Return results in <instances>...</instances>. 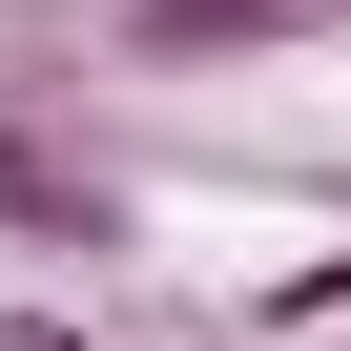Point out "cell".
<instances>
[{
	"mask_svg": "<svg viewBox=\"0 0 351 351\" xmlns=\"http://www.w3.org/2000/svg\"><path fill=\"white\" fill-rule=\"evenodd\" d=\"M0 228H21V248H104V228H124V186H104L83 145H42V124H0Z\"/></svg>",
	"mask_w": 351,
	"mask_h": 351,
	"instance_id": "obj_1",
	"label": "cell"
},
{
	"mask_svg": "<svg viewBox=\"0 0 351 351\" xmlns=\"http://www.w3.org/2000/svg\"><path fill=\"white\" fill-rule=\"evenodd\" d=\"M124 21H145V62H228L248 21H289V0H124Z\"/></svg>",
	"mask_w": 351,
	"mask_h": 351,
	"instance_id": "obj_2",
	"label": "cell"
},
{
	"mask_svg": "<svg viewBox=\"0 0 351 351\" xmlns=\"http://www.w3.org/2000/svg\"><path fill=\"white\" fill-rule=\"evenodd\" d=\"M0 351H104V330H62V310H21V330H0Z\"/></svg>",
	"mask_w": 351,
	"mask_h": 351,
	"instance_id": "obj_3",
	"label": "cell"
}]
</instances>
